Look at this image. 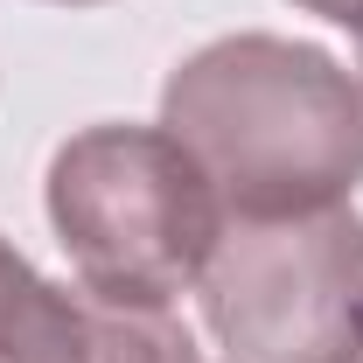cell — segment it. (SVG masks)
Returning a JSON list of instances; mask_svg holds the SVG:
<instances>
[{
    "instance_id": "obj_1",
    "label": "cell",
    "mask_w": 363,
    "mask_h": 363,
    "mask_svg": "<svg viewBox=\"0 0 363 363\" xmlns=\"http://www.w3.org/2000/svg\"><path fill=\"white\" fill-rule=\"evenodd\" d=\"M161 126L230 224L315 217L363 182V77L294 35H217L161 84Z\"/></svg>"
},
{
    "instance_id": "obj_2",
    "label": "cell",
    "mask_w": 363,
    "mask_h": 363,
    "mask_svg": "<svg viewBox=\"0 0 363 363\" xmlns=\"http://www.w3.org/2000/svg\"><path fill=\"white\" fill-rule=\"evenodd\" d=\"M43 203L84 301L105 308H175L182 294H196L230 224L189 147L168 126L133 119L63 140L49 154Z\"/></svg>"
},
{
    "instance_id": "obj_3",
    "label": "cell",
    "mask_w": 363,
    "mask_h": 363,
    "mask_svg": "<svg viewBox=\"0 0 363 363\" xmlns=\"http://www.w3.org/2000/svg\"><path fill=\"white\" fill-rule=\"evenodd\" d=\"M196 301L224 363H350L363 350V217L335 203L224 224Z\"/></svg>"
},
{
    "instance_id": "obj_4",
    "label": "cell",
    "mask_w": 363,
    "mask_h": 363,
    "mask_svg": "<svg viewBox=\"0 0 363 363\" xmlns=\"http://www.w3.org/2000/svg\"><path fill=\"white\" fill-rule=\"evenodd\" d=\"M0 363H91V308L0 238Z\"/></svg>"
},
{
    "instance_id": "obj_5",
    "label": "cell",
    "mask_w": 363,
    "mask_h": 363,
    "mask_svg": "<svg viewBox=\"0 0 363 363\" xmlns=\"http://www.w3.org/2000/svg\"><path fill=\"white\" fill-rule=\"evenodd\" d=\"M91 308V363H210L168 308Z\"/></svg>"
},
{
    "instance_id": "obj_6",
    "label": "cell",
    "mask_w": 363,
    "mask_h": 363,
    "mask_svg": "<svg viewBox=\"0 0 363 363\" xmlns=\"http://www.w3.org/2000/svg\"><path fill=\"white\" fill-rule=\"evenodd\" d=\"M301 14H321V21H335V28H350L363 35V0H294Z\"/></svg>"
},
{
    "instance_id": "obj_7",
    "label": "cell",
    "mask_w": 363,
    "mask_h": 363,
    "mask_svg": "<svg viewBox=\"0 0 363 363\" xmlns=\"http://www.w3.org/2000/svg\"><path fill=\"white\" fill-rule=\"evenodd\" d=\"M56 7H98V0H56Z\"/></svg>"
},
{
    "instance_id": "obj_8",
    "label": "cell",
    "mask_w": 363,
    "mask_h": 363,
    "mask_svg": "<svg viewBox=\"0 0 363 363\" xmlns=\"http://www.w3.org/2000/svg\"><path fill=\"white\" fill-rule=\"evenodd\" d=\"M357 77H363V35H357Z\"/></svg>"
},
{
    "instance_id": "obj_9",
    "label": "cell",
    "mask_w": 363,
    "mask_h": 363,
    "mask_svg": "<svg viewBox=\"0 0 363 363\" xmlns=\"http://www.w3.org/2000/svg\"><path fill=\"white\" fill-rule=\"evenodd\" d=\"M350 363H363V350H357V357H350Z\"/></svg>"
}]
</instances>
